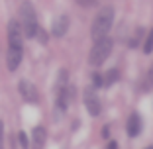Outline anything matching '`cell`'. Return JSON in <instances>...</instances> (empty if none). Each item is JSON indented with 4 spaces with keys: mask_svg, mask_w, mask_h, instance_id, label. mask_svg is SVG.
I'll return each instance as SVG.
<instances>
[{
    "mask_svg": "<svg viewBox=\"0 0 153 149\" xmlns=\"http://www.w3.org/2000/svg\"><path fill=\"white\" fill-rule=\"evenodd\" d=\"M112 47H114V41L110 39L108 36L100 37V39L94 41V47H92V51H90V65H94V67H98V65H102L106 59L110 57V53H112Z\"/></svg>",
    "mask_w": 153,
    "mask_h": 149,
    "instance_id": "2",
    "label": "cell"
},
{
    "mask_svg": "<svg viewBox=\"0 0 153 149\" xmlns=\"http://www.w3.org/2000/svg\"><path fill=\"white\" fill-rule=\"evenodd\" d=\"M94 82H96V86H102L104 85V79L100 77V75H94Z\"/></svg>",
    "mask_w": 153,
    "mask_h": 149,
    "instance_id": "17",
    "label": "cell"
},
{
    "mask_svg": "<svg viewBox=\"0 0 153 149\" xmlns=\"http://www.w3.org/2000/svg\"><path fill=\"white\" fill-rule=\"evenodd\" d=\"M32 136H33V143L39 145V147L45 143V137H47V136H45V130H43V128H36V130L32 131Z\"/></svg>",
    "mask_w": 153,
    "mask_h": 149,
    "instance_id": "10",
    "label": "cell"
},
{
    "mask_svg": "<svg viewBox=\"0 0 153 149\" xmlns=\"http://www.w3.org/2000/svg\"><path fill=\"white\" fill-rule=\"evenodd\" d=\"M143 88L145 90H151L153 88V67L149 69V73L145 75V81H143Z\"/></svg>",
    "mask_w": 153,
    "mask_h": 149,
    "instance_id": "12",
    "label": "cell"
},
{
    "mask_svg": "<svg viewBox=\"0 0 153 149\" xmlns=\"http://www.w3.org/2000/svg\"><path fill=\"white\" fill-rule=\"evenodd\" d=\"M79 2V6H82V8H92V6H96V0H76Z\"/></svg>",
    "mask_w": 153,
    "mask_h": 149,
    "instance_id": "15",
    "label": "cell"
},
{
    "mask_svg": "<svg viewBox=\"0 0 153 149\" xmlns=\"http://www.w3.org/2000/svg\"><path fill=\"white\" fill-rule=\"evenodd\" d=\"M18 88H20V94L24 96V100H26V102H32V104H36L37 100H39V94H37V88L32 85V82H27V81H20Z\"/></svg>",
    "mask_w": 153,
    "mask_h": 149,
    "instance_id": "6",
    "label": "cell"
},
{
    "mask_svg": "<svg viewBox=\"0 0 153 149\" xmlns=\"http://www.w3.org/2000/svg\"><path fill=\"white\" fill-rule=\"evenodd\" d=\"M22 63V47H10L8 55H6V65L8 71H16Z\"/></svg>",
    "mask_w": 153,
    "mask_h": 149,
    "instance_id": "7",
    "label": "cell"
},
{
    "mask_svg": "<svg viewBox=\"0 0 153 149\" xmlns=\"http://www.w3.org/2000/svg\"><path fill=\"white\" fill-rule=\"evenodd\" d=\"M85 106L90 112V116H98L100 114V100L96 96L94 88H86L85 90Z\"/></svg>",
    "mask_w": 153,
    "mask_h": 149,
    "instance_id": "5",
    "label": "cell"
},
{
    "mask_svg": "<svg viewBox=\"0 0 153 149\" xmlns=\"http://www.w3.org/2000/svg\"><path fill=\"white\" fill-rule=\"evenodd\" d=\"M2 139H4V124L0 122V147H2Z\"/></svg>",
    "mask_w": 153,
    "mask_h": 149,
    "instance_id": "18",
    "label": "cell"
},
{
    "mask_svg": "<svg viewBox=\"0 0 153 149\" xmlns=\"http://www.w3.org/2000/svg\"><path fill=\"white\" fill-rule=\"evenodd\" d=\"M141 36H143V30H141V27H140V30H137V32H135V37H134V39L130 41V47H137V43H140Z\"/></svg>",
    "mask_w": 153,
    "mask_h": 149,
    "instance_id": "14",
    "label": "cell"
},
{
    "mask_svg": "<svg viewBox=\"0 0 153 149\" xmlns=\"http://www.w3.org/2000/svg\"><path fill=\"white\" fill-rule=\"evenodd\" d=\"M118 145H116V141H110V145H108V149H116Z\"/></svg>",
    "mask_w": 153,
    "mask_h": 149,
    "instance_id": "20",
    "label": "cell"
},
{
    "mask_svg": "<svg viewBox=\"0 0 153 149\" xmlns=\"http://www.w3.org/2000/svg\"><path fill=\"white\" fill-rule=\"evenodd\" d=\"M36 37L41 41V43H47V36H45V32L41 30V27H37V32H36Z\"/></svg>",
    "mask_w": 153,
    "mask_h": 149,
    "instance_id": "16",
    "label": "cell"
},
{
    "mask_svg": "<svg viewBox=\"0 0 153 149\" xmlns=\"http://www.w3.org/2000/svg\"><path fill=\"white\" fill-rule=\"evenodd\" d=\"M20 143H22L24 147L27 145V139H26V136H24V133H20Z\"/></svg>",
    "mask_w": 153,
    "mask_h": 149,
    "instance_id": "19",
    "label": "cell"
},
{
    "mask_svg": "<svg viewBox=\"0 0 153 149\" xmlns=\"http://www.w3.org/2000/svg\"><path fill=\"white\" fill-rule=\"evenodd\" d=\"M20 24H22V30H24V36L26 37H36L37 32V16H36V10L30 2H24L22 8H20Z\"/></svg>",
    "mask_w": 153,
    "mask_h": 149,
    "instance_id": "3",
    "label": "cell"
},
{
    "mask_svg": "<svg viewBox=\"0 0 153 149\" xmlns=\"http://www.w3.org/2000/svg\"><path fill=\"white\" fill-rule=\"evenodd\" d=\"M143 51H145L147 55H149V53L153 51V30L149 32V36L145 37V45H143Z\"/></svg>",
    "mask_w": 153,
    "mask_h": 149,
    "instance_id": "13",
    "label": "cell"
},
{
    "mask_svg": "<svg viewBox=\"0 0 153 149\" xmlns=\"http://www.w3.org/2000/svg\"><path fill=\"white\" fill-rule=\"evenodd\" d=\"M120 77V73H118V69H110L108 71V75H106V79H104V86H110V85H114V81Z\"/></svg>",
    "mask_w": 153,
    "mask_h": 149,
    "instance_id": "11",
    "label": "cell"
},
{
    "mask_svg": "<svg viewBox=\"0 0 153 149\" xmlns=\"http://www.w3.org/2000/svg\"><path fill=\"white\" fill-rule=\"evenodd\" d=\"M8 43L10 47H22L24 43V30L18 20H10L8 24Z\"/></svg>",
    "mask_w": 153,
    "mask_h": 149,
    "instance_id": "4",
    "label": "cell"
},
{
    "mask_svg": "<svg viewBox=\"0 0 153 149\" xmlns=\"http://www.w3.org/2000/svg\"><path fill=\"white\" fill-rule=\"evenodd\" d=\"M67 30H69V16H59L53 22V27H51L55 37H63L67 33Z\"/></svg>",
    "mask_w": 153,
    "mask_h": 149,
    "instance_id": "8",
    "label": "cell"
},
{
    "mask_svg": "<svg viewBox=\"0 0 153 149\" xmlns=\"http://www.w3.org/2000/svg\"><path fill=\"white\" fill-rule=\"evenodd\" d=\"M141 131V118L140 114H131L130 118H128V136L130 137H137Z\"/></svg>",
    "mask_w": 153,
    "mask_h": 149,
    "instance_id": "9",
    "label": "cell"
},
{
    "mask_svg": "<svg viewBox=\"0 0 153 149\" xmlns=\"http://www.w3.org/2000/svg\"><path fill=\"white\" fill-rule=\"evenodd\" d=\"M112 24H114V8L112 6H104V8L96 14L94 22H92V27H90V36H92V39L96 41V39H100V37L108 36Z\"/></svg>",
    "mask_w": 153,
    "mask_h": 149,
    "instance_id": "1",
    "label": "cell"
}]
</instances>
